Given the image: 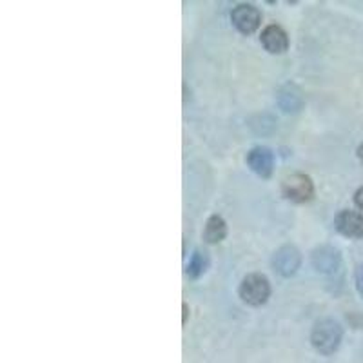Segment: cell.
<instances>
[{
	"label": "cell",
	"instance_id": "cell-1",
	"mask_svg": "<svg viewBox=\"0 0 363 363\" xmlns=\"http://www.w3.org/2000/svg\"><path fill=\"white\" fill-rule=\"evenodd\" d=\"M343 338V330L335 320H322L318 322L311 335V342L318 352L322 354H333L340 347Z\"/></svg>",
	"mask_w": 363,
	"mask_h": 363
},
{
	"label": "cell",
	"instance_id": "cell-2",
	"mask_svg": "<svg viewBox=\"0 0 363 363\" xmlns=\"http://www.w3.org/2000/svg\"><path fill=\"white\" fill-rule=\"evenodd\" d=\"M238 294L247 306L260 307L271 296V285L264 274H249L240 284Z\"/></svg>",
	"mask_w": 363,
	"mask_h": 363
},
{
	"label": "cell",
	"instance_id": "cell-3",
	"mask_svg": "<svg viewBox=\"0 0 363 363\" xmlns=\"http://www.w3.org/2000/svg\"><path fill=\"white\" fill-rule=\"evenodd\" d=\"M281 194L294 203H306L314 196V184L307 174H289L281 182Z\"/></svg>",
	"mask_w": 363,
	"mask_h": 363
},
{
	"label": "cell",
	"instance_id": "cell-4",
	"mask_svg": "<svg viewBox=\"0 0 363 363\" xmlns=\"http://www.w3.org/2000/svg\"><path fill=\"white\" fill-rule=\"evenodd\" d=\"M231 21H233V26L238 29L240 33L251 35L255 33L256 29L260 28L262 15L252 4H240L233 9Z\"/></svg>",
	"mask_w": 363,
	"mask_h": 363
},
{
	"label": "cell",
	"instance_id": "cell-5",
	"mask_svg": "<svg viewBox=\"0 0 363 363\" xmlns=\"http://www.w3.org/2000/svg\"><path fill=\"white\" fill-rule=\"evenodd\" d=\"M300 264L301 255L293 245H284L272 256V267L277 269L281 277H293L294 272L300 269Z\"/></svg>",
	"mask_w": 363,
	"mask_h": 363
},
{
	"label": "cell",
	"instance_id": "cell-6",
	"mask_svg": "<svg viewBox=\"0 0 363 363\" xmlns=\"http://www.w3.org/2000/svg\"><path fill=\"white\" fill-rule=\"evenodd\" d=\"M335 227L347 238H363V215L356 211H342L335 218Z\"/></svg>",
	"mask_w": 363,
	"mask_h": 363
},
{
	"label": "cell",
	"instance_id": "cell-7",
	"mask_svg": "<svg viewBox=\"0 0 363 363\" xmlns=\"http://www.w3.org/2000/svg\"><path fill=\"white\" fill-rule=\"evenodd\" d=\"M262 44L265 50L272 55H280L287 51L289 48V37L285 33V29L278 24H271L262 31L260 37Z\"/></svg>",
	"mask_w": 363,
	"mask_h": 363
},
{
	"label": "cell",
	"instance_id": "cell-8",
	"mask_svg": "<svg viewBox=\"0 0 363 363\" xmlns=\"http://www.w3.org/2000/svg\"><path fill=\"white\" fill-rule=\"evenodd\" d=\"M311 260H313L316 271L329 274V272L338 271L340 264H342V256H340L338 249L330 247V245H322V247L314 249Z\"/></svg>",
	"mask_w": 363,
	"mask_h": 363
},
{
	"label": "cell",
	"instance_id": "cell-9",
	"mask_svg": "<svg viewBox=\"0 0 363 363\" xmlns=\"http://www.w3.org/2000/svg\"><path fill=\"white\" fill-rule=\"evenodd\" d=\"M247 164L258 177L267 178L272 173V153L267 147H255L247 155Z\"/></svg>",
	"mask_w": 363,
	"mask_h": 363
},
{
	"label": "cell",
	"instance_id": "cell-10",
	"mask_svg": "<svg viewBox=\"0 0 363 363\" xmlns=\"http://www.w3.org/2000/svg\"><path fill=\"white\" fill-rule=\"evenodd\" d=\"M278 104L285 113H296L300 111L301 106H303V99H301V93L294 86H285L281 87L280 93H278Z\"/></svg>",
	"mask_w": 363,
	"mask_h": 363
},
{
	"label": "cell",
	"instance_id": "cell-11",
	"mask_svg": "<svg viewBox=\"0 0 363 363\" xmlns=\"http://www.w3.org/2000/svg\"><path fill=\"white\" fill-rule=\"evenodd\" d=\"M225 235L227 225L222 216H211L206 223V229H203V238H206L207 244H218L225 238Z\"/></svg>",
	"mask_w": 363,
	"mask_h": 363
},
{
	"label": "cell",
	"instance_id": "cell-12",
	"mask_svg": "<svg viewBox=\"0 0 363 363\" xmlns=\"http://www.w3.org/2000/svg\"><path fill=\"white\" fill-rule=\"evenodd\" d=\"M206 267H207L206 255H202L200 251H196L193 256H191L189 264H187V274H189L191 278H199L200 274H203Z\"/></svg>",
	"mask_w": 363,
	"mask_h": 363
},
{
	"label": "cell",
	"instance_id": "cell-13",
	"mask_svg": "<svg viewBox=\"0 0 363 363\" xmlns=\"http://www.w3.org/2000/svg\"><path fill=\"white\" fill-rule=\"evenodd\" d=\"M356 287H358L359 294L363 296V265L356 269Z\"/></svg>",
	"mask_w": 363,
	"mask_h": 363
},
{
	"label": "cell",
	"instance_id": "cell-14",
	"mask_svg": "<svg viewBox=\"0 0 363 363\" xmlns=\"http://www.w3.org/2000/svg\"><path fill=\"white\" fill-rule=\"evenodd\" d=\"M354 203L359 211H363V187H359L354 194Z\"/></svg>",
	"mask_w": 363,
	"mask_h": 363
},
{
	"label": "cell",
	"instance_id": "cell-15",
	"mask_svg": "<svg viewBox=\"0 0 363 363\" xmlns=\"http://www.w3.org/2000/svg\"><path fill=\"white\" fill-rule=\"evenodd\" d=\"M358 157H359V160H362V164H363V144L358 147Z\"/></svg>",
	"mask_w": 363,
	"mask_h": 363
}]
</instances>
